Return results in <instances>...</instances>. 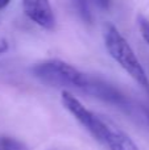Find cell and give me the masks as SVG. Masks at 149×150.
I'll return each instance as SVG.
<instances>
[{
    "mask_svg": "<svg viewBox=\"0 0 149 150\" xmlns=\"http://www.w3.org/2000/svg\"><path fill=\"white\" fill-rule=\"evenodd\" d=\"M103 38L108 54L124 69L139 86H141L149 93V78L145 73L144 67L137 59L133 49L127 42V40L121 36L115 25L107 23L103 28Z\"/></svg>",
    "mask_w": 149,
    "mask_h": 150,
    "instance_id": "6da1fadb",
    "label": "cell"
},
{
    "mask_svg": "<svg viewBox=\"0 0 149 150\" xmlns=\"http://www.w3.org/2000/svg\"><path fill=\"white\" fill-rule=\"evenodd\" d=\"M32 73L44 84L62 88L86 90L90 78L61 59H49L33 66Z\"/></svg>",
    "mask_w": 149,
    "mask_h": 150,
    "instance_id": "7a4b0ae2",
    "label": "cell"
},
{
    "mask_svg": "<svg viewBox=\"0 0 149 150\" xmlns=\"http://www.w3.org/2000/svg\"><path fill=\"white\" fill-rule=\"evenodd\" d=\"M61 101H62L63 107L94 136V138H96L99 142L103 144L107 133V125L108 120H104L102 117H99L96 113L89 111L83 104L79 101V99H77L70 91L63 90L61 92Z\"/></svg>",
    "mask_w": 149,
    "mask_h": 150,
    "instance_id": "3957f363",
    "label": "cell"
},
{
    "mask_svg": "<svg viewBox=\"0 0 149 150\" xmlns=\"http://www.w3.org/2000/svg\"><path fill=\"white\" fill-rule=\"evenodd\" d=\"M23 9L26 17L38 26L46 30L54 29L55 18L49 0H23Z\"/></svg>",
    "mask_w": 149,
    "mask_h": 150,
    "instance_id": "277c9868",
    "label": "cell"
},
{
    "mask_svg": "<svg viewBox=\"0 0 149 150\" xmlns=\"http://www.w3.org/2000/svg\"><path fill=\"white\" fill-rule=\"evenodd\" d=\"M103 144L108 146L110 150H140L139 146L126 132H123L120 128H118L110 121L107 125V133H106Z\"/></svg>",
    "mask_w": 149,
    "mask_h": 150,
    "instance_id": "5b68a950",
    "label": "cell"
},
{
    "mask_svg": "<svg viewBox=\"0 0 149 150\" xmlns=\"http://www.w3.org/2000/svg\"><path fill=\"white\" fill-rule=\"evenodd\" d=\"M73 4L82 20L89 24L91 23L92 17H91V12H90V7H89V0H73Z\"/></svg>",
    "mask_w": 149,
    "mask_h": 150,
    "instance_id": "8992f818",
    "label": "cell"
},
{
    "mask_svg": "<svg viewBox=\"0 0 149 150\" xmlns=\"http://www.w3.org/2000/svg\"><path fill=\"white\" fill-rule=\"evenodd\" d=\"M137 24H139V29L143 38L149 45V20L143 15H139L137 16Z\"/></svg>",
    "mask_w": 149,
    "mask_h": 150,
    "instance_id": "52a82bcc",
    "label": "cell"
},
{
    "mask_svg": "<svg viewBox=\"0 0 149 150\" xmlns=\"http://www.w3.org/2000/svg\"><path fill=\"white\" fill-rule=\"evenodd\" d=\"M0 144H1L3 150H24L21 144H18L15 140H11V138H4Z\"/></svg>",
    "mask_w": 149,
    "mask_h": 150,
    "instance_id": "ba28073f",
    "label": "cell"
},
{
    "mask_svg": "<svg viewBox=\"0 0 149 150\" xmlns=\"http://www.w3.org/2000/svg\"><path fill=\"white\" fill-rule=\"evenodd\" d=\"M92 1L95 3V5H96L98 8H100V9H103V11L108 9L111 5V0H92Z\"/></svg>",
    "mask_w": 149,
    "mask_h": 150,
    "instance_id": "9c48e42d",
    "label": "cell"
},
{
    "mask_svg": "<svg viewBox=\"0 0 149 150\" xmlns=\"http://www.w3.org/2000/svg\"><path fill=\"white\" fill-rule=\"evenodd\" d=\"M8 47H9V45H8V41L5 38H0V55L5 54V53L8 52Z\"/></svg>",
    "mask_w": 149,
    "mask_h": 150,
    "instance_id": "30bf717a",
    "label": "cell"
},
{
    "mask_svg": "<svg viewBox=\"0 0 149 150\" xmlns=\"http://www.w3.org/2000/svg\"><path fill=\"white\" fill-rule=\"evenodd\" d=\"M11 3V0H0V9H3V8H5L8 4Z\"/></svg>",
    "mask_w": 149,
    "mask_h": 150,
    "instance_id": "8fae6325",
    "label": "cell"
}]
</instances>
